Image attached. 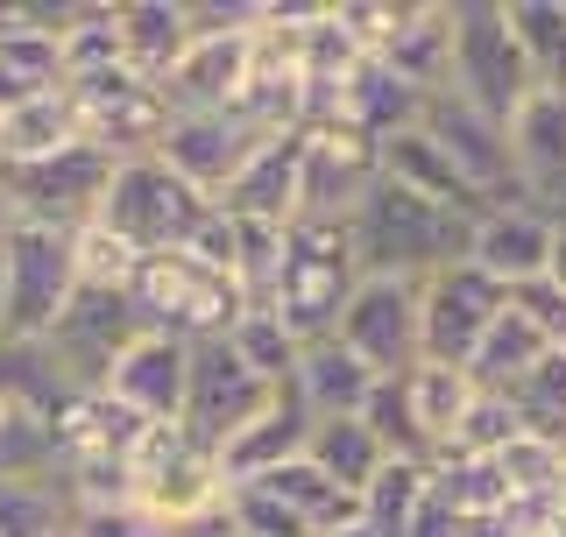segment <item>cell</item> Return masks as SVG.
I'll return each mask as SVG.
<instances>
[{"instance_id":"obj_9","label":"cell","mask_w":566,"mask_h":537,"mask_svg":"<svg viewBox=\"0 0 566 537\" xmlns=\"http://www.w3.org/2000/svg\"><path fill=\"white\" fill-rule=\"evenodd\" d=\"M114 164L99 149H64V156H43V164H0V227H85L99 212V191Z\"/></svg>"},{"instance_id":"obj_47","label":"cell","mask_w":566,"mask_h":537,"mask_svg":"<svg viewBox=\"0 0 566 537\" xmlns=\"http://www.w3.org/2000/svg\"><path fill=\"white\" fill-rule=\"evenodd\" d=\"M0 297H8V276H0Z\"/></svg>"},{"instance_id":"obj_21","label":"cell","mask_w":566,"mask_h":537,"mask_svg":"<svg viewBox=\"0 0 566 537\" xmlns=\"http://www.w3.org/2000/svg\"><path fill=\"white\" fill-rule=\"evenodd\" d=\"M468 262L482 268L489 283H503V291L545 276V268H553V212H538V206H489L482 220H474Z\"/></svg>"},{"instance_id":"obj_28","label":"cell","mask_w":566,"mask_h":537,"mask_svg":"<svg viewBox=\"0 0 566 537\" xmlns=\"http://www.w3.org/2000/svg\"><path fill=\"white\" fill-rule=\"evenodd\" d=\"M78 149V114H71V93H43L0 114V164H43V156Z\"/></svg>"},{"instance_id":"obj_36","label":"cell","mask_w":566,"mask_h":537,"mask_svg":"<svg viewBox=\"0 0 566 537\" xmlns=\"http://www.w3.org/2000/svg\"><path fill=\"white\" fill-rule=\"evenodd\" d=\"M64 85L71 78H99V71L120 64V29H114V0H78V14H71L64 29Z\"/></svg>"},{"instance_id":"obj_34","label":"cell","mask_w":566,"mask_h":537,"mask_svg":"<svg viewBox=\"0 0 566 537\" xmlns=\"http://www.w3.org/2000/svg\"><path fill=\"white\" fill-rule=\"evenodd\" d=\"M29 474H57V453H50V418L0 389V481H29Z\"/></svg>"},{"instance_id":"obj_29","label":"cell","mask_w":566,"mask_h":537,"mask_svg":"<svg viewBox=\"0 0 566 537\" xmlns=\"http://www.w3.org/2000/svg\"><path fill=\"white\" fill-rule=\"evenodd\" d=\"M305 460L326 481H340L347 495H361L368 481L382 474V439L368 432V418H312V439H305Z\"/></svg>"},{"instance_id":"obj_14","label":"cell","mask_w":566,"mask_h":537,"mask_svg":"<svg viewBox=\"0 0 566 537\" xmlns=\"http://www.w3.org/2000/svg\"><path fill=\"white\" fill-rule=\"evenodd\" d=\"M142 333H149V326H142V312H135L128 291H78L43 347H50V361H57V375L71 389H99L106 368H114Z\"/></svg>"},{"instance_id":"obj_42","label":"cell","mask_w":566,"mask_h":537,"mask_svg":"<svg viewBox=\"0 0 566 537\" xmlns=\"http://www.w3.org/2000/svg\"><path fill=\"white\" fill-rule=\"evenodd\" d=\"M227 516H234V537H312L270 488H227Z\"/></svg>"},{"instance_id":"obj_39","label":"cell","mask_w":566,"mask_h":537,"mask_svg":"<svg viewBox=\"0 0 566 537\" xmlns=\"http://www.w3.org/2000/svg\"><path fill=\"white\" fill-rule=\"evenodd\" d=\"M135 262H142V255H135L128 241H114L99 220L71 227V268H78V291H128Z\"/></svg>"},{"instance_id":"obj_22","label":"cell","mask_w":566,"mask_h":537,"mask_svg":"<svg viewBox=\"0 0 566 537\" xmlns=\"http://www.w3.org/2000/svg\"><path fill=\"white\" fill-rule=\"evenodd\" d=\"M305 439H312V410L297 403V389H291V382H283V389H276V403L262 410V418H248L212 460H220V481H227V488H248V481L276 474L283 460L305 453Z\"/></svg>"},{"instance_id":"obj_26","label":"cell","mask_w":566,"mask_h":537,"mask_svg":"<svg viewBox=\"0 0 566 537\" xmlns=\"http://www.w3.org/2000/svg\"><path fill=\"white\" fill-rule=\"evenodd\" d=\"M376 64H389L411 93H447V64H453V0H418L411 22L389 35V50Z\"/></svg>"},{"instance_id":"obj_45","label":"cell","mask_w":566,"mask_h":537,"mask_svg":"<svg viewBox=\"0 0 566 537\" xmlns=\"http://www.w3.org/2000/svg\"><path fill=\"white\" fill-rule=\"evenodd\" d=\"M191 35H248L262 14V0H185Z\"/></svg>"},{"instance_id":"obj_44","label":"cell","mask_w":566,"mask_h":537,"mask_svg":"<svg viewBox=\"0 0 566 537\" xmlns=\"http://www.w3.org/2000/svg\"><path fill=\"white\" fill-rule=\"evenodd\" d=\"M71 537H177V530L156 524V516L135 509V503H106V509H78V516H71Z\"/></svg>"},{"instance_id":"obj_16","label":"cell","mask_w":566,"mask_h":537,"mask_svg":"<svg viewBox=\"0 0 566 537\" xmlns=\"http://www.w3.org/2000/svg\"><path fill=\"white\" fill-rule=\"evenodd\" d=\"M270 135H283V128H262V120H248L241 106H234V114H177L156 156H164V164L185 177L191 191L220 199V191L234 185V170H241Z\"/></svg>"},{"instance_id":"obj_46","label":"cell","mask_w":566,"mask_h":537,"mask_svg":"<svg viewBox=\"0 0 566 537\" xmlns=\"http://www.w3.org/2000/svg\"><path fill=\"white\" fill-rule=\"evenodd\" d=\"M340 537H389V530H376V524H368V516H361V524H347Z\"/></svg>"},{"instance_id":"obj_3","label":"cell","mask_w":566,"mask_h":537,"mask_svg":"<svg viewBox=\"0 0 566 537\" xmlns=\"http://www.w3.org/2000/svg\"><path fill=\"white\" fill-rule=\"evenodd\" d=\"M128 297H135L142 326L185 339V347H199V339H227L241 326V312H248L241 283L227 276V268H212L206 255H191V248L142 255L135 276H128Z\"/></svg>"},{"instance_id":"obj_19","label":"cell","mask_w":566,"mask_h":537,"mask_svg":"<svg viewBox=\"0 0 566 537\" xmlns=\"http://www.w3.org/2000/svg\"><path fill=\"white\" fill-rule=\"evenodd\" d=\"M164 106L177 114H234L248 93V35H191V50L164 71Z\"/></svg>"},{"instance_id":"obj_25","label":"cell","mask_w":566,"mask_h":537,"mask_svg":"<svg viewBox=\"0 0 566 537\" xmlns=\"http://www.w3.org/2000/svg\"><path fill=\"white\" fill-rule=\"evenodd\" d=\"M382 177H389V185H403V191H418V199H432V206H447V212H468V220H482V212H489L424 128H403V135L382 141Z\"/></svg>"},{"instance_id":"obj_10","label":"cell","mask_w":566,"mask_h":537,"mask_svg":"<svg viewBox=\"0 0 566 537\" xmlns=\"http://www.w3.org/2000/svg\"><path fill=\"white\" fill-rule=\"evenodd\" d=\"M503 283H489L474 262H453L439 276L418 283V361H439V368H468L482 333L503 318Z\"/></svg>"},{"instance_id":"obj_6","label":"cell","mask_w":566,"mask_h":537,"mask_svg":"<svg viewBox=\"0 0 566 537\" xmlns=\"http://www.w3.org/2000/svg\"><path fill=\"white\" fill-rule=\"evenodd\" d=\"M0 339L14 347H43L57 333V318L78 297V268H71V234L57 227H0Z\"/></svg>"},{"instance_id":"obj_33","label":"cell","mask_w":566,"mask_h":537,"mask_svg":"<svg viewBox=\"0 0 566 537\" xmlns=\"http://www.w3.org/2000/svg\"><path fill=\"white\" fill-rule=\"evenodd\" d=\"M503 8L531 57V78L545 93H566V0H503Z\"/></svg>"},{"instance_id":"obj_23","label":"cell","mask_w":566,"mask_h":537,"mask_svg":"<svg viewBox=\"0 0 566 537\" xmlns=\"http://www.w3.org/2000/svg\"><path fill=\"white\" fill-rule=\"evenodd\" d=\"M114 29H120V64L149 85H164V71L191 50L185 0H114Z\"/></svg>"},{"instance_id":"obj_7","label":"cell","mask_w":566,"mask_h":537,"mask_svg":"<svg viewBox=\"0 0 566 537\" xmlns=\"http://www.w3.org/2000/svg\"><path fill=\"white\" fill-rule=\"evenodd\" d=\"M447 93H460L468 106L510 120L517 106L538 93L531 57L510 29L503 0H453V64H447Z\"/></svg>"},{"instance_id":"obj_24","label":"cell","mask_w":566,"mask_h":537,"mask_svg":"<svg viewBox=\"0 0 566 537\" xmlns=\"http://www.w3.org/2000/svg\"><path fill=\"white\" fill-rule=\"evenodd\" d=\"M482 403V389H474L468 368H439V361H418L411 375H403V410H411V432L424 453H447V445L460 439V424H468V410Z\"/></svg>"},{"instance_id":"obj_37","label":"cell","mask_w":566,"mask_h":537,"mask_svg":"<svg viewBox=\"0 0 566 537\" xmlns=\"http://www.w3.org/2000/svg\"><path fill=\"white\" fill-rule=\"evenodd\" d=\"M227 347H234V354H241V361L255 368L270 389L291 382V375H297V354H305L291 333H283V318H276V312H241V326L227 333Z\"/></svg>"},{"instance_id":"obj_17","label":"cell","mask_w":566,"mask_h":537,"mask_svg":"<svg viewBox=\"0 0 566 537\" xmlns=\"http://www.w3.org/2000/svg\"><path fill=\"white\" fill-rule=\"evenodd\" d=\"M503 135H510V164H517V191H524V206H538V212H566V93H531L517 114L503 120Z\"/></svg>"},{"instance_id":"obj_40","label":"cell","mask_w":566,"mask_h":537,"mask_svg":"<svg viewBox=\"0 0 566 537\" xmlns=\"http://www.w3.org/2000/svg\"><path fill=\"white\" fill-rule=\"evenodd\" d=\"M276 268H283V227L262 220H234V283L248 297V312H262L276 291Z\"/></svg>"},{"instance_id":"obj_5","label":"cell","mask_w":566,"mask_h":537,"mask_svg":"<svg viewBox=\"0 0 566 537\" xmlns=\"http://www.w3.org/2000/svg\"><path fill=\"white\" fill-rule=\"evenodd\" d=\"M128 481H135V509H149L156 524H170L177 537H191L199 524L227 509V481H220V460L212 445H199L185 424H149L128 460Z\"/></svg>"},{"instance_id":"obj_35","label":"cell","mask_w":566,"mask_h":537,"mask_svg":"<svg viewBox=\"0 0 566 537\" xmlns=\"http://www.w3.org/2000/svg\"><path fill=\"white\" fill-rule=\"evenodd\" d=\"M503 397H510V410H517V424L531 439L566 445V354H545V361L531 368L524 382H510Z\"/></svg>"},{"instance_id":"obj_31","label":"cell","mask_w":566,"mask_h":537,"mask_svg":"<svg viewBox=\"0 0 566 537\" xmlns=\"http://www.w3.org/2000/svg\"><path fill=\"white\" fill-rule=\"evenodd\" d=\"M71 488L57 474L0 481V537H64L71 530Z\"/></svg>"},{"instance_id":"obj_27","label":"cell","mask_w":566,"mask_h":537,"mask_svg":"<svg viewBox=\"0 0 566 537\" xmlns=\"http://www.w3.org/2000/svg\"><path fill=\"white\" fill-rule=\"evenodd\" d=\"M376 382H382V375H368L340 339L305 347V354H297V375H291L297 403H305L312 418H361V403H368V389H376Z\"/></svg>"},{"instance_id":"obj_18","label":"cell","mask_w":566,"mask_h":537,"mask_svg":"<svg viewBox=\"0 0 566 537\" xmlns=\"http://www.w3.org/2000/svg\"><path fill=\"white\" fill-rule=\"evenodd\" d=\"M185 382H191V347L170 333H142L114 368H106V397L135 410L142 424H185Z\"/></svg>"},{"instance_id":"obj_41","label":"cell","mask_w":566,"mask_h":537,"mask_svg":"<svg viewBox=\"0 0 566 537\" xmlns=\"http://www.w3.org/2000/svg\"><path fill=\"white\" fill-rule=\"evenodd\" d=\"M524 424H517V410H510V397H489L482 389V403L468 410V424H460V439L447 445V453H468V460H495L510 439H517Z\"/></svg>"},{"instance_id":"obj_43","label":"cell","mask_w":566,"mask_h":537,"mask_svg":"<svg viewBox=\"0 0 566 537\" xmlns=\"http://www.w3.org/2000/svg\"><path fill=\"white\" fill-rule=\"evenodd\" d=\"M510 312H524L531 326L545 333V347H559V354H566V291H559L553 276L517 283V291H510Z\"/></svg>"},{"instance_id":"obj_48","label":"cell","mask_w":566,"mask_h":537,"mask_svg":"<svg viewBox=\"0 0 566 537\" xmlns=\"http://www.w3.org/2000/svg\"><path fill=\"white\" fill-rule=\"evenodd\" d=\"M64 537H71V530H64Z\"/></svg>"},{"instance_id":"obj_2","label":"cell","mask_w":566,"mask_h":537,"mask_svg":"<svg viewBox=\"0 0 566 537\" xmlns=\"http://www.w3.org/2000/svg\"><path fill=\"white\" fill-rule=\"evenodd\" d=\"M354 283H361V262H354L347 220H291L283 227L276 291H270L262 312H276L297 347H318V339L340 333V312H347Z\"/></svg>"},{"instance_id":"obj_20","label":"cell","mask_w":566,"mask_h":537,"mask_svg":"<svg viewBox=\"0 0 566 537\" xmlns=\"http://www.w3.org/2000/svg\"><path fill=\"white\" fill-rule=\"evenodd\" d=\"M297 170H305V128H283L234 170V185L212 199V212H227V220H262V227H291L297 220Z\"/></svg>"},{"instance_id":"obj_1","label":"cell","mask_w":566,"mask_h":537,"mask_svg":"<svg viewBox=\"0 0 566 537\" xmlns=\"http://www.w3.org/2000/svg\"><path fill=\"white\" fill-rule=\"evenodd\" d=\"M347 234H354L361 276H411V283H424V276H439V268L468 262L474 220L418 199V191H403V185H389V177H376L368 199L347 212Z\"/></svg>"},{"instance_id":"obj_11","label":"cell","mask_w":566,"mask_h":537,"mask_svg":"<svg viewBox=\"0 0 566 537\" xmlns=\"http://www.w3.org/2000/svg\"><path fill=\"white\" fill-rule=\"evenodd\" d=\"M418 128L447 149V164L468 177V191L482 206H524L517 164H510V135H503V120H495V114L468 106L460 93H432V99H424V114H418Z\"/></svg>"},{"instance_id":"obj_12","label":"cell","mask_w":566,"mask_h":537,"mask_svg":"<svg viewBox=\"0 0 566 537\" xmlns=\"http://www.w3.org/2000/svg\"><path fill=\"white\" fill-rule=\"evenodd\" d=\"M333 339L368 375H411L418 368V283L411 276H361Z\"/></svg>"},{"instance_id":"obj_30","label":"cell","mask_w":566,"mask_h":537,"mask_svg":"<svg viewBox=\"0 0 566 537\" xmlns=\"http://www.w3.org/2000/svg\"><path fill=\"white\" fill-rule=\"evenodd\" d=\"M545 354H559V347H545V333L531 326L524 312H510V297H503V318H495V326L482 333V347H474L468 375H474V389L503 397V389H510V382H524V375L538 368Z\"/></svg>"},{"instance_id":"obj_13","label":"cell","mask_w":566,"mask_h":537,"mask_svg":"<svg viewBox=\"0 0 566 537\" xmlns=\"http://www.w3.org/2000/svg\"><path fill=\"white\" fill-rule=\"evenodd\" d=\"M276 403V389L262 382L255 368L241 361L227 339H199L191 347V382H185V432L199 439V445H212L220 453L227 439L241 432L248 418H262V410Z\"/></svg>"},{"instance_id":"obj_32","label":"cell","mask_w":566,"mask_h":537,"mask_svg":"<svg viewBox=\"0 0 566 537\" xmlns=\"http://www.w3.org/2000/svg\"><path fill=\"white\" fill-rule=\"evenodd\" d=\"M424 495H432V460H382V474L361 488V516L389 537H411Z\"/></svg>"},{"instance_id":"obj_38","label":"cell","mask_w":566,"mask_h":537,"mask_svg":"<svg viewBox=\"0 0 566 537\" xmlns=\"http://www.w3.org/2000/svg\"><path fill=\"white\" fill-rule=\"evenodd\" d=\"M495 467H503V488H510V503H538V495H559V474H566V445L517 432V439L503 445V453H495Z\"/></svg>"},{"instance_id":"obj_15","label":"cell","mask_w":566,"mask_h":537,"mask_svg":"<svg viewBox=\"0 0 566 537\" xmlns=\"http://www.w3.org/2000/svg\"><path fill=\"white\" fill-rule=\"evenodd\" d=\"M376 177H382V141H368L361 128H340V120H318V128H305L297 220H347Z\"/></svg>"},{"instance_id":"obj_8","label":"cell","mask_w":566,"mask_h":537,"mask_svg":"<svg viewBox=\"0 0 566 537\" xmlns=\"http://www.w3.org/2000/svg\"><path fill=\"white\" fill-rule=\"evenodd\" d=\"M71 114H78V141L99 149L106 164H135V156H156L170 135V106L149 78H135L128 64L99 71V78H71Z\"/></svg>"},{"instance_id":"obj_4","label":"cell","mask_w":566,"mask_h":537,"mask_svg":"<svg viewBox=\"0 0 566 537\" xmlns=\"http://www.w3.org/2000/svg\"><path fill=\"white\" fill-rule=\"evenodd\" d=\"M93 220L135 255H170V248H191V234L212 220V199L191 191L164 156H135V164H114Z\"/></svg>"}]
</instances>
